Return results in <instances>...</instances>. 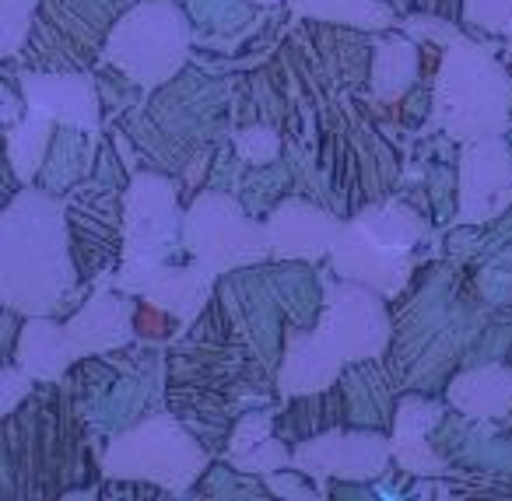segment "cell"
<instances>
[{
  "label": "cell",
  "instance_id": "6da1fadb",
  "mask_svg": "<svg viewBox=\"0 0 512 501\" xmlns=\"http://www.w3.org/2000/svg\"><path fill=\"white\" fill-rule=\"evenodd\" d=\"M74 284L64 200L25 186L0 214V298L22 316H50Z\"/></svg>",
  "mask_w": 512,
  "mask_h": 501
},
{
  "label": "cell",
  "instance_id": "7a4b0ae2",
  "mask_svg": "<svg viewBox=\"0 0 512 501\" xmlns=\"http://www.w3.org/2000/svg\"><path fill=\"white\" fill-rule=\"evenodd\" d=\"M137 305L113 291H95L71 323H53L50 316H29L15 347V361L39 382H53L88 354L123 347L134 333Z\"/></svg>",
  "mask_w": 512,
  "mask_h": 501
},
{
  "label": "cell",
  "instance_id": "3957f363",
  "mask_svg": "<svg viewBox=\"0 0 512 501\" xmlns=\"http://www.w3.org/2000/svg\"><path fill=\"white\" fill-rule=\"evenodd\" d=\"M512 81L488 53L467 36L456 39L442 53L435 74V113L432 120L453 141H474L509 130Z\"/></svg>",
  "mask_w": 512,
  "mask_h": 501
},
{
  "label": "cell",
  "instance_id": "277c9868",
  "mask_svg": "<svg viewBox=\"0 0 512 501\" xmlns=\"http://www.w3.org/2000/svg\"><path fill=\"white\" fill-rule=\"evenodd\" d=\"M102 466L113 480H144L179 494L200 477L207 452L172 414H155L109 438Z\"/></svg>",
  "mask_w": 512,
  "mask_h": 501
},
{
  "label": "cell",
  "instance_id": "5b68a950",
  "mask_svg": "<svg viewBox=\"0 0 512 501\" xmlns=\"http://www.w3.org/2000/svg\"><path fill=\"white\" fill-rule=\"evenodd\" d=\"M190 29L172 0H144L113 25L102 57L144 88L176 78L186 64Z\"/></svg>",
  "mask_w": 512,
  "mask_h": 501
},
{
  "label": "cell",
  "instance_id": "8992f818",
  "mask_svg": "<svg viewBox=\"0 0 512 501\" xmlns=\"http://www.w3.org/2000/svg\"><path fill=\"white\" fill-rule=\"evenodd\" d=\"M183 246L214 277L271 256L267 225H256L225 193H200L183 214Z\"/></svg>",
  "mask_w": 512,
  "mask_h": 501
},
{
  "label": "cell",
  "instance_id": "52a82bcc",
  "mask_svg": "<svg viewBox=\"0 0 512 501\" xmlns=\"http://www.w3.org/2000/svg\"><path fill=\"white\" fill-rule=\"evenodd\" d=\"M320 330L337 347L348 365L355 361L379 358L390 344V312L383 295L369 284H358L344 277L341 284H327V302H323Z\"/></svg>",
  "mask_w": 512,
  "mask_h": 501
},
{
  "label": "cell",
  "instance_id": "ba28073f",
  "mask_svg": "<svg viewBox=\"0 0 512 501\" xmlns=\"http://www.w3.org/2000/svg\"><path fill=\"white\" fill-rule=\"evenodd\" d=\"M393 459V438L379 431H323L295 445L292 466L323 487L330 477L376 480Z\"/></svg>",
  "mask_w": 512,
  "mask_h": 501
},
{
  "label": "cell",
  "instance_id": "9c48e42d",
  "mask_svg": "<svg viewBox=\"0 0 512 501\" xmlns=\"http://www.w3.org/2000/svg\"><path fill=\"white\" fill-rule=\"evenodd\" d=\"M183 235L176 186L162 176H137L123 197V260H162Z\"/></svg>",
  "mask_w": 512,
  "mask_h": 501
},
{
  "label": "cell",
  "instance_id": "30bf717a",
  "mask_svg": "<svg viewBox=\"0 0 512 501\" xmlns=\"http://www.w3.org/2000/svg\"><path fill=\"white\" fill-rule=\"evenodd\" d=\"M512 207V148L502 134L467 141L460 158V225H484Z\"/></svg>",
  "mask_w": 512,
  "mask_h": 501
},
{
  "label": "cell",
  "instance_id": "8fae6325",
  "mask_svg": "<svg viewBox=\"0 0 512 501\" xmlns=\"http://www.w3.org/2000/svg\"><path fill=\"white\" fill-rule=\"evenodd\" d=\"M214 284V274L207 267L193 263H165V260H123V270L113 277V288L127 295H141L148 302L169 309L179 316V323H193L204 309L207 291Z\"/></svg>",
  "mask_w": 512,
  "mask_h": 501
},
{
  "label": "cell",
  "instance_id": "7c38bea8",
  "mask_svg": "<svg viewBox=\"0 0 512 501\" xmlns=\"http://www.w3.org/2000/svg\"><path fill=\"white\" fill-rule=\"evenodd\" d=\"M330 263H334L337 277L369 284L379 295H397L404 288L407 274H411V253L407 249L379 246L355 221L344 225V232L337 235L334 249H330Z\"/></svg>",
  "mask_w": 512,
  "mask_h": 501
},
{
  "label": "cell",
  "instance_id": "4fadbf2b",
  "mask_svg": "<svg viewBox=\"0 0 512 501\" xmlns=\"http://www.w3.org/2000/svg\"><path fill=\"white\" fill-rule=\"evenodd\" d=\"M25 109L53 116L57 127L95 130L99 127V95L88 74H36L25 71L18 78Z\"/></svg>",
  "mask_w": 512,
  "mask_h": 501
},
{
  "label": "cell",
  "instance_id": "5bb4252c",
  "mask_svg": "<svg viewBox=\"0 0 512 501\" xmlns=\"http://www.w3.org/2000/svg\"><path fill=\"white\" fill-rule=\"evenodd\" d=\"M341 232L344 221H337L323 207L306 204V200H285L267 218L271 256H281V260H323L330 256Z\"/></svg>",
  "mask_w": 512,
  "mask_h": 501
},
{
  "label": "cell",
  "instance_id": "9a60e30c",
  "mask_svg": "<svg viewBox=\"0 0 512 501\" xmlns=\"http://www.w3.org/2000/svg\"><path fill=\"white\" fill-rule=\"evenodd\" d=\"M348 361L337 354V347L327 340V333L316 330H285V361H281L278 389L285 396H313L337 382L341 368Z\"/></svg>",
  "mask_w": 512,
  "mask_h": 501
},
{
  "label": "cell",
  "instance_id": "2e32d148",
  "mask_svg": "<svg viewBox=\"0 0 512 501\" xmlns=\"http://www.w3.org/2000/svg\"><path fill=\"white\" fill-rule=\"evenodd\" d=\"M442 403L404 396L393 414V459L418 477H439L446 473V459L428 445V431L439 424Z\"/></svg>",
  "mask_w": 512,
  "mask_h": 501
},
{
  "label": "cell",
  "instance_id": "e0dca14e",
  "mask_svg": "<svg viewBox=\"0 0 512 501\" xmlns=\"http://www.w3.org/2000/svg\"><path fill=\"white\" fill-rule=\"evenodd\" d=\"M295 449H288L281 438H274V414L260 410V414H246L232 431V442L225 449V463L242 473H274L292 466Z\"/></svg>",
  "mask_w": 512,
  "mask_h": 501
},
{
  "label": "cell",
  "instance_id": "ac0fdd59",
  "mask_svg": "<svg viewBox=\"0 0 512 501\" xmlns=\"http://www.w3.org/2000/svg\"><path fill=\"white\" fill-rule=\"evenodd\" d=\"M449 407L474 421H498L512 410V368L484 365L449 382Z\"/></svg>",
  "mask_w": 512,
  "mask_h": 501
},
{
  "label": "cell",
  "instance_id": "d6986e66",
  "mask_svg": "<svg viewBox=\"0 0 512 501\" xmlns=\"http://www.w3.org/2000/svg\"><path fill=\"white\" fill-rule=\"evenodd\" d=\"M288 8L299 18L351 25V29H369V32H383L390 25H397L393 11L386 4H379V0H288Z\"/></svg>",
  "mask_w": 512,
  "mask_h": 501
},
{
  "label": "cell",
  "instance_id": "ffe728a7",
  "mask_svg": "<svg viewBox=\"0 0 512 501\" xmlns=\"http://www.w3.org/2000/svg\"><path fill=\"white\" fill-rule=\"evenodd\" d=\"M53 127H57V120L39 113V109H25L22 120L8 127V162L22 183H29L43 165L53 141Z\"/></svg>",
  "mask_w": 512,
  "mask_h": 501
},
{
  "label": "cell",
  "instance_id": "44dd1931",
  "mask_svg": "<svg viewBox=\"0 0 512 501\" xmlns=\"http://www.w3.org/2000/svg\"><path fill=\"white\" fill-rule=\"evenodd\" d=\"M418 39H383L372 60V95L400 99L418 81Z\"/></svg>",
  "mask_w": 512,
  "mask_h": 501
},
{
  "label": "cell",
  "instance_id": "7402d4cb",
  "mask_svg": "<svg viewBox=\"0 0 512 501\" xmlns=\"http://www.w3.org/2000/svg\"><path fill=\"white\" fill-rule=\"evenodd\" d=\"M355 225L369 235L372 242L390 249H411L414 242H421L428 235L425 221L404 204H379L369 207L365 214H358Z\"/></svg>",
  "mask_w": 512,
  "mask_h": 501
},
{
  "label": "cell",
  "instance_id": "603a6c76",
  "mask_svg": "<svg viewBox=\"0 0 512 501\" xmlns=\"http://www.w3.org/2000/svg\"><path fill=\"white\" fill-rule=\"evenodd\" d=\"M235 151H239L246 162L253 165H267L281 155V134L267 123H253L246 130H235Z\"/></svg>",
  "mask_w": 512,
  "mask_h": 501
},
{
  "label": "cell",
  "instance_id": "cb8c5ba5",
  "mask_svg": "<svg viewBox=\"0 0 512 501\" xmlns=\"http://www.w3.org/2000/svg\"><path fill=\"white\" fill-rule=\"evenodd\" d=\"M463 18L491 36H512V0H463Z\"/></svg>",
  "mask_w": 512,
  "mask_h": 501
},
{
  "label": "cell",
  "instance_id": "d4e9b609",
  "mask_svg": "<svg viewBox=\"0 0 512 501\" xmlns=\"http://www.w3.org/2000/svg\"><path fill=\"white\" fill-rule=\"evenodd\" d=\"M39 0H0V29H4V57H15L29 36Z\"/></svg>",
  "mask_w": 512,
  "mask_h": 501
},
{
  "label": "cell",
  "instance_id": "484cf974",
  "mask_svg": "<svg viewBox=\"0 0 512 501\" xmlns=\"http://www.w3.org/2000/svg\"><path fill=\"white\" fill-rule=\"evenodd\" d=\"M176 323L179 316H172L169 309H162V305L148 302V298H141V305L134 309V333L144 340H165L176 333ZM183 326V323H179Z\"/></svg>",
  "mask_w": 512,
  "mask_h": 501
},
{
  "label": "cell",
  "instance_id": "4316f807",
  "mask_svg": "<svg viewBox=\"0 0 512 501\" xmlns=\"http://www.w3.org/2000/svg\"><path fill=\"white\" fill-rule=\"evenodd\" d=\"M32 375L25 372L22 365H18L15 358L4 365V372H0V414L8 417V414H15V407L25 400V396L32 393Z\"/></svg>",
  "mask_w": 512,
  "mask_h": 501
}]
</instances>
